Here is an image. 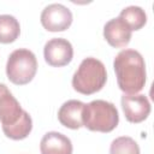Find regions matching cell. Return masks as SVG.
<instances>
[{
    "label": "cell",
    "mask_w": 154,
    "mask_h": 154,
    "mask_svg": "<svg viewBox=\"0 0 154 154\" xmlns=\"http://www.w3.org/2000/svg\"><path fill=\"white\" fill-rule=\"evenodd\" d=\"M107 82L103 63L94 57L84 58L72 76V87L77 93L91 95L100 91Z\"/></svg>",
    "instance_id": "obj_3"
},
{
    "label": "cell",
    "mask_w": 154,
    "mask_h": 154,
    "mask_svg": "<svg viewBox=\"0 0 154 154\" xmlns=\"http://www.w3.org/2000/svg\"><path fill=\"white\" fill-rule=\"evenodd\" d=\"M118 17L131 29V31L140 30L147 23V14H146L144 10L142 7L135 6V5L124 7L120 11Z\"/></svg>",
    "instance_id": "obj_13"
},
{
    "label": "cell",
    "mask_w": 154,
    "mask_h": 154,
    "mask_svg": "<svg viewBox=\"0 0 154 154\" xmlns=\"http://www.w3.org/2000/svg\"><path fill=\"white\" fill-rule=\"evenodd\" d=\"M84 105L85 103L79 100L65 101L58 111V120L60 122V124L71 130L81 129L83 126L82 113Z\"/></svg>",
    "instance_id": "obj_10"
},
{
    "label": "cell",
    "mask_w": 154,
    "mask_h": 154,
    "mask_svg": "<svg viewBox=\"0 0 154 154\" xmlns=\"http://www.w3.org/2000/svg\"><path fill=\"white\" fill-rule=\"evenodd\" d=\"M72 149L71 140L58 131L45 134L40 142L41 154H72Z\"/></svg>",
    "instance_id": "obj_11"
},
{
    "label": "cell",
    "mask_w": 154,
    "mask_h": 154,
    "mask_svg": "<svg viewBox=\"0 0 154 154\" xmlns=\"http://www.w3.org/2000/svg\"><path fill=\"white\" fill-rule=\"evenodd\" d=\"M43 57L46 63L53 67L66 66L73 58V48L69 40L54 37L46 42L43 47Z\"/></svg>",
    "instance_id": "obj_7"
},
{
    "label": "cell",
    "mask_w": 154,
    "mask_h": 154,
    "mask_svg": "<svg viewBox=\"0 0 154 154\" xmlns=\"http://www.w3.org/2000/svg\"><path fill=\"white\" fill-rule=\"evenodd\" d=\"M83 126L90 131L111 132L119 123L117 107L106 100H93L84 105L82 113Z\"/></svg>",
    "instance_id": "obj_4"
},
{
    "label": "cell",
    "mask_w": 154,
    "mask_h": 154,
    "mask_svg": "<svg viewBox=\"0 0 154 154\" xmlns=\"http://www.w3.org/2000/svg\"><path fill=\"white\" fill-rule=\"evenodd\" d=\"M109 154H141L138 143L130 136H120L112 141Z\"/></svg>",
    "instance_id": "obj_14"
},
{
    "label": "cell",
    "mask_w": 154,
    "mask_h": 154,
    "mask_svg": "<svg viewBox=\"0 0 154 154\" xmlns=\"http://www.w3.org/2000/svg\"><path fill=\"white\" fill-rule=\"evenodd\" d=\"M40 20L42 26L47 31L58 32V31H65L70 28L73 20L72 12L70 8H67L63 4H49L47 5L40 16Z\"/></svg>",
    "instance_id": "obj_6"
},
{
    "label": "cell",
    "mask_w": 154,
    "mask_h": 154,
    "mask_svg": "<svg viewBox=\"0 0 154 154\" xmlns=\"http://www.w3.org/2000/svg\"><path fill=\"white\" fill-rule=\"evenodd\" d=\"M124 116L130 123H141L146 120L150 113V102L143 94H124L120 99Z\"/></svg>",
    "instance_id": "obj_8"
},
{
    "label": "cell",
    "mask_w": 154,
    "mask_h": 154,
    "mask_svg": "<svg viewBox=\"0 0 154 154\" xmlns=\"http://www.w3.org/2000/svg\"><path fill=\"white\" fill-rule=\"evenodd\" d=\"M20 34L18 19L11 14H0V43H12Z\"/></svg>",
    "instance_id": "obj_12"
},
{
    "label": "cell",
    "mask_w": 154,
    "mask_h": 154,
    "mask_svg": "<svg viewBox=\"0 0 154 154\" xmlns=\"http://www.w3.org/2000/svg\"><path fill=\"white\" fill-rule=\"evenodd\" d=\"M37 71V59L26 48L14 49L7 58L6 76L16 85H24L31 82Z\"/></svg>",
    "instance_id": "obj_5"
},
{
    "label": "cell",
    "mask_w": 154,
    "mask_h": 154,
    "mask_svg": "<svg viewBox=\"0 0 154 154\" xmlns=\"http://www.w3.org/2000/svg\"><path fill=\"white\" fill-rule=\"evenodd\" d=\"M0 123L5 136L14 141L26 138L32 130L30 114L4 83H0Z\"/></svg>",
    "instance_id": "obj_2"
},
{
    "label": "cell",
    "mask_w": 154,
    "mask_h": 154,
    "mask_svg": "<svg viewBox=\"0 0 154 154\" xmlns=\"http://www.w3.org/2000/svg\"><path fill=\"white\" fill-rule=\"evenodd\" d=\"M113 69L118 87L124 94H137L144 88L147 81L146 63L138 51L130 48L120 51L113 60Z\"/></svg>",
    "instance_id": "obj_1"
},
{
    "label": "cell",
    "mask_w": 154,
    "mask_h": 154,
    "mask_svg": "<svg viewBox=\"0 0 154 154\" xmlns=\"http://www.w3.org/2000/svg\"><path fill=\"white\" fill-rule=\"evenodd\" d=\"M131 29L119 18H112L103 26V37L114 48L126 47L131 40Z\"/></svg>",
    "instance_id": "obj_9"
}]
</instances>
